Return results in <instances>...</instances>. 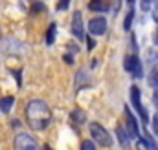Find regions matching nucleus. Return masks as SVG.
<instances>
[{
	"label": "nucleus",
	"instance_id": "obj_16",
	"mask_svg": "<svg viewBox=\"0 0 158 150\" xmlns=\"http://www.w3.org/2000/svg\"><path fill=\"white\" fill-rule=\"evenodd\" d=\"M149 84H151L155 90H158V72H155V73L151 75V79H149Z\"/></svg>",
	"mask_w": 158,
	"mask_h": 150
},
{
	"label": "nucleus",
	"instance_id": "obj_14",
	"mask_svg": "<svg viewBox=\"0 0 158 150\" xmlns=\"http://www.w3.org/2000/svg\"><path fill=\"white\" fill-rule=\"evenodd\" d=\"M53 40H55V24H50L48 35H46V42H48V44H53Z\"/></svg>",
	"mask_w": 158,
	"mask_h": 150
},
{
	"label": "nucleus",
	"instance_id": "obj_24",
	"mask_svg": "<svg viewBox=\"0 0 158 150\" xmlns=\"http://www.w3.org/2000/svg\"><path fill=\"white\" fill-rule=\"evenodd\" d=\"M155 44H158V30H156V33H155Z\"/></svg>",
	"mask_w": 158,
	"mask_h": 150
},
{
	"label": "nucleus",
	"instance_id": "obj_19",
	"mask_svg": "<svg viewBox=\"0 0 158 150\" xmlns=\"http://www.w3.org/2000/svg\"><path fill=\"white\" fill-rule=\"evenodd\" d=\"M68 2H70V0H59V6H57V9H61V11H64V9L68 7Z\"/></svg>",
	"mask_w": 158,
	"mask_h": 150
},
{
	"label": "nucleus",
	"instance_id": "obj_20",
	"mask_svg": "<svg viewBox=\"0 0 158 150\" xmlns=\"http://www.w3.org/2000/svg\"><path fill=\"white\" fill-rule=\"evenodd\" d=\"M153 128H155V132H156V136H158V113L153 117Z\"/></svg>",
	"mask_w": 158,
	"mask_h": 150
},
{
	"label": "nucleus",
	"instance_id": "obj_17",
	"mask_svg": "<svg viewBox=\"0 0 158 150\" xmlns=\"http://www.w3.org/2000/svg\"><path fill=\"white\" fill-rule=\"evenodd\" d=\"M81 148L83 150H94V143H92V141H83Z\"/></svg>",
	"mask_w": 158,
	"mask_h": 150
},
{
	"label": "nucleus",
	"instance_id": "obj_10",
	"mask_svg": "<svg viewBox=\"0 0 158 150\" xmlns=\"http://www.w3.org/2000/svg\"><path fill=\"white\" fill-rule=\"evenodd\" d=\"M13 103H15V97H2L0 99V110L2 112H9Z\"/></svg>",
	"mask_w": 158,
	"mask_h": 150
},
{
	"label": "nucleus",
	"instance_id": "obj_5",
	"mask_svg": "<svg viewBox=\"0 0 158 150\" xmlns=\"http://www.w3.org/2000/svg\"><path fill=\"white\" fill-rule=\"evenodd\" d=\"M88 31L92 33V35H103L105 31H107V18H103V17H96V18H92L90 22H88Z\"/></svg>",
	"mask_w": 158,
	"mask_h": 150
},
{
	"label": "nucleus",
	"instance_id": "obj_7",
	"mask_svg": "<svg viewBox=\"0 0 158 150\" xmlns=\"http://www.w3.org/2000/svg\"><path fill=\"white\" fill-rule=\"evenodd\" d=\"M125 70L129 73H132L134 77H142V64H140L136 55H129L125 59Z\"/></svg>",
	"mask_w": 158,
	"mask_h": 150
},
{
	"label": "nucleus",
	"instance_id": "obj_2",
	"mask_svg": "<svg viewBox=\"0 0 158 150\" xmlns=\"http://www.w3.org/2000/svg\"><path fill=\"white\" fill-rule=\"evenodd\" d=\"M90 136H92V139L98 143V145H101V147H112V137L109 136V132L99 124V123H90Z\"/></svg>",
	"mask_w": 158,
	"mask_h": 150
},
{
	"label": "nucleus",
	"instance_id": "obj_3",
	"mask_svg": "<svg viewBox=\"0 0 158 150\" xmlns=\"http://www.w3.org/2000/svg\"><path fill=\"white\" fill-rule=\"evenodd\" d=\"M15 147L19 150H35L37 148V141L28 134H19L15 137Z\"/></svg>",
	"mask_w": 158,
	"mask_h": 150
},
{
	"label": "nucleus",
	"instance_id": "obj_18",
	"mask_svg": "<svg viewBox=\"0 0 158 150\" xmlns=\"http://www.w3.org/2000/svg\"><path fill=\"white\" fill-rule=\"evenodd\" d=\"M151 4H153L151 0H142V9L143 11H149L151 9Z\"/></svg>",
	"mask_w": 158,
	"mask_h": 150
},
{
	"label": "nucleus",
	"instance_id": "obj_21",
	"mask_svg": "<svg viewBox=\"0 0 158 150\" xmlns=\"http://www.w3.org/2000/svg\"><path fill=\"white\" fill-rule=\"evenodd\" d=\"M64 61H66V62H68V64H72V62H74V59H72V57H70V55H64Z\"/></svg>",
	"mask_w": 158,
	"mask_h": 150
},
{
	"label": "nucleus",
	"instance_id": "obj_9",
	"mask_svg": "<svg viewBox=\"0 0 158 150\" xmlns=\"http://www.w3.org/2000/svg\"><path fill=\"white\" fill-rule=\"evenodd\" d=\"M92 11H107L109 9V4L105 0H90V6H88Z\"/></svg>",
	"mask_w": 158,
	"mask_h": 150
},
{
	"label": "nucleus",
	"instance_id": "obj_23",
	"mask_svg": "<svg viewBox=\"0 0 158 150\" xmlns=\"http://www.w3.org/2000/svg\"><path fill=\"white\" fill-rule=\"evenodd\" d=\"M88 46H90L88 49H92V48H94V40H92V38H88Z\"/></svg>",
	"mask_w": 158,
	"mask_h": 150
},
{
	"label": "nucleus",
	"instance_id": "obj_6",
	"mask_svg": "<svg viewBox=\"0 0 158 150\" xmlns=\"http://www.w3.org/2000/svg\"><path fill=\"white\" fill-rule=\"evenodd\" d=\"M72 33L77 40H85V30H83V17H81V11L74 13V18H72Z\"/></svg>",
	"mask_w": 158,
	"mask_h": 150
},
{
	"label": "nucleus",
	"instance_id": "obj_22",
	"mask_svg": "<svg viewBox=\"0 0 158 150\" xmlns=\"http://www.w3.org/2000/svg\"><path fill=\"white\" fill-rule=\"evenodd\" d=\"M153 101H155V105L158 106V90L155 92V95H153Z\"/></svg>",
	"mask_w": 158,
	"mask_h": 150
},
{
	"label": "nucleus",
	"instance_id": "obj_4",
	"mask_svg": "<svg viewBox=\"0 0 158 150\" xmlns=\"http://www.w3.org/2000/svg\"><path fill=\"white\" fill-rule=\"evenodd\" d=\"M131 101H132L134 108L138 110V113L142 115V121H143V123H149V115H147V112H145V110H143V106H142V99H140V90H138L136 86H132V88H131Z\"/></svg>",
	"mask_w": 158,
	"mask_h": 150
},
{
	"label": "nucleus",
	"instance_id": "obj_1",
	"mask_svg": "<svg viewBox=\"0 0 158 150\" xmlns=\"http://www.w3.org/2000/svg\"><path fill=\"white\" fill-rule=\"evenodd\" d=\"M26 117H28V124L33 130H44L52 121V110L44 101L31 99L26 105Z\"/></svg>",
	"mask_w": 158,
	"mask_h": 150
},
{
	"label": "nucleus",
	"instance_id": "obj_12",
	"mask_svg": "<svg viewBox=\"0 0 158 150\" xmlns=\"http://www.w3.org/2000/svg\"><path fill=\"white\" fill-rule=\"evenodd\" d=\"M116 132H118V139H119V143H121L123 147H127V145H129V139H131V136H129V134H127V132H125V130H123L121 126H118V130H116Z\"/></svg>",
	"mask_w": 158,
	"mask_h": 150
},
{
	"label": "nucleus",
	"instance_id": "obj_11",
	"mask_svg": "<svg viewBox=\"0 0 158 150\" xmlns=\"http://www.w3.org/2000/svg\"><path fill=\"white\" fill-rule=\"evenodd\" d=\"M88 79H85V70H79L76 75V90H81V86H86Z\"/></svg>",
	"mask_w": 158,
	"mask_h": 150
},
{
	"label": "nucleus",
	"instance_id": "obj_13",
	"mask_svg": "<svg viewBox=\"0 0 158 150\" xmlns=\"http://www.w3.org/2000/svg\"><path fill=\"white\" fill-rule=\"evenodd\" d=\"M70 121H74V123H77V124H83V123L86 121V115H85V112H81V110H76V112L70 115Z\"/></svg>",
	"mask_w": 158,
	"mask_h": 150
},
{
	"label": "nucleus",
	"instance_id": "obj_25",
	"mask_svg": "<svg viewBox=\"0 0 158 150\" xmlns=\"http://www.w3.org/2000/svg\"><path fill=\"white\" fill-rule=\"evenodd\" d=\"M127 2H129V4H131V6H132V4H134V2H136V0H127Z\"/></svg>",
	"mask_w": 158,
	"mask_h": 150
},
{
	"label": "nucleus",
	"instance_id": "obj_15",
	"mask_svg": "<svg viewBox=\"0 0 158 150\" xmlns=\"http://www.w3.org/2000/svg\"><path fill=\"white\" fill-rule=\"evenodd\" d=\"M132 18H134V11H132V7H131V9H129V13H127V18H125V30H127V31L131 30Z\"/></svg>",
	"mask_w": 158,
	"mask_h": 150
},
{
	"label": "nucleus",
	"instance_id": "obj_8",
	"mask_svg": "<svg viewBox=\"0 0 158 150\" xmlns=\"http://www.w3.org/2000/svg\"><path fill=\"white\" fill-rule=\"evenodd\" d=\"M127 126H129V136H131V139H134V137H138L140 136V132H138V124H136V119L132 117V113L127 110Z\"/></svg>",
	"mask_w": 158,
	"mask_h": 150
}]
</instances>
